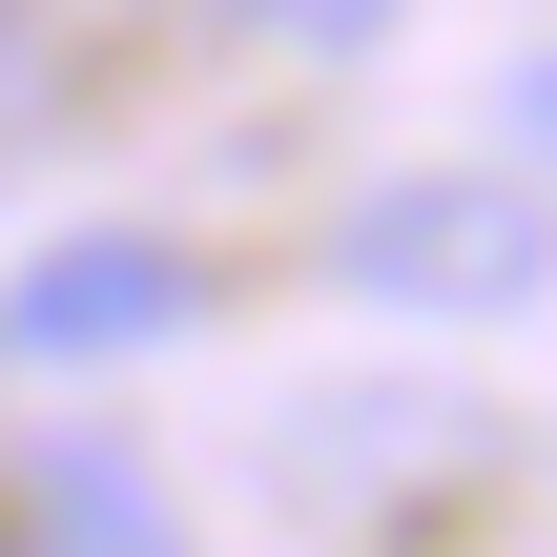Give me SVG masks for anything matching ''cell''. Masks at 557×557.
I'll list each match as a JSON object with an SVG mask.
<instances>
[{
  "label": "cell",
  "mask_w": 557,
  "mask_h": 557,
  "mask_svg": "<svg viewBox=\"0 0 557 557\" xmlns=\"http://www.w3.org/2000/svg\"><path fill=\"white\" fill-rule=\"evenodd\" d=\"M331 269H351L372 310H517L557 269V207L496 186V165H393V186L331 227Z\"/></svg>",
  "instance_id": "cell-1"
},
{
  "label": "cell",
  "mask_w": 557,
  "mask_h": 557,
  "mask_svg": "<svg viewBox=\"0 0 557 557\" xmlns=\"http://www.w3.org/2000/svg\"><path fill=\"white\" fill-rule=\"evenodd\" d=\"M207 310V269L165 248V227H103V248H41L21 289H0V351H145V331H186Z\"/></svg>",
  "instance_id": "cell-2"
},
{
  "label": "cell",
  "mask_w": 557,
  "mask_h": 557,
  "mask_svg": "<svg viewBox=\"0 0 557 557\" xmlns=\"http://www.w3.org/2000/svg\"><path fill=\"white\" fill-rule=\"evenodd\" d=\"M41 21H186V41H227V21H289V0H41Z\"/></svg>",
  "instance_id": "cell-3"
},
{
  "label": "cell",
  "mask_w": 557,
  "mask_h": 557,
  "mask_svg": "<svg viewBox=\"0 0 557 557\" xmlns=\"http://www.w3.org/2000/svg\"><path fill=\"white\" fill-rule=\"evenodd\" d=\"M21 83H41V0H0V103H21Z\"/></svg>",
  "instance_id": "cell-4"
},
{
  "label": "cell",
  "mask_w": 557,
  "mask_h": 557,
  "mask_svg": "<svg viewBox=\"0 0 557 557\" xmlns=\"http://www.w3.org/2000/svg\"><path fill=\"white\" fill-rule=\"evenodd\" d=\"M517 124H537V145H557V62H537V83H517Z\"/></svg>",
  "instance_id": "cell-5"
}]
</instances>
